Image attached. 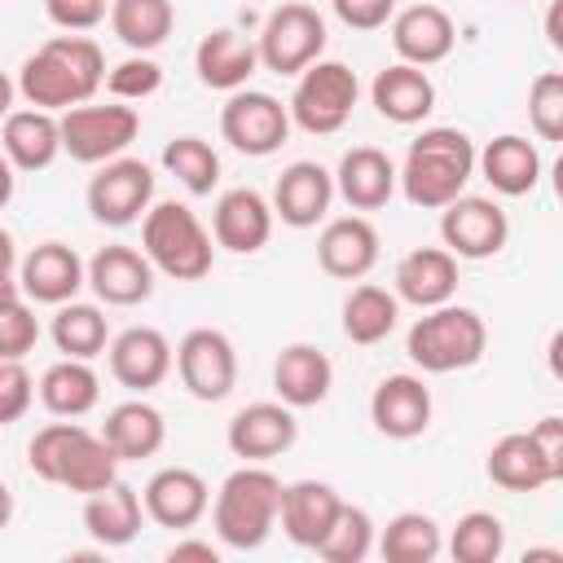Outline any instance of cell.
<instances>
[{
	"label": "cell",
	"instance_id": "cell-1",
	"mask_svg": "<svg viewBox=\"0 0 563 563\" xmlns=\"http://www.w3.org/2000/svg\"><path fill=\"white\" fill-rule=\"evenodd\" d=\"M101 84H106V57L88 35H53L18 70V92L26 97V106L53 114L92 101Z\"/></svg>",
	"mask_w": 563,
	"mask_h": 563
},
{
	"label": "cell",
	"instance_id": "cell-2",
	"mask_svg": "<svg viewBox=\"0 0 563 563\" xmlns=\"http://www.w3.org/2000/svg\"><path fill=\"white\" fill-rule=\"evenodd\" d=\"M26 462L31 471L44 479V484H57V488H70L79 497L88 493H101L106 484L119 479V457L114 449L101 440V431H88L79 427L75 418H62V422H48L31 435L26 444Z\"/></svg>",
	"mask_w": 563,
	"mask_h": 563
},
{
	"label": "cell",
	"instance_id": "cell-3",
	"mask_svg": "<svg viewBox=\"0 0 563 563\" xmlns=\"http://www.w3.org/2000/svg\"><path fill=\"white\" fill-rule=\"evenodd\" d=\"M475 176V145L457 128H422V136L409 141L405 167L396 172V185L405 198L422 211H440L453 202L466 180Z\"/></svg>",
	"mask_w": 563,
	"mask_h": 563
},
{
	"label": "cell",
	"instance_id": "cell-4",
	"mask_svg": "<svg viewBox=\"0 0 563 563\" xmlns=\"http://www.w3.org/2000/svg\"><path fill=\"white\" fill-rule=\"evenodd\" d=\"M277 506H282V479L264 462H246L233 475H224L207 510L216 537L229 550H260L277 528Z\"/></svg>",
	"mask_w": 563,
	"mask_h": 563
},
{
	"label": "cell",
	"instance_id": "cell-5",
	"mask_svg": "<svg viewBox=\"0 0 563 563\" xmlns=\"http://www.w3.org/2000/svg\"><path fill=\"white\" fill-rule=\"evenodd\" d=\"M488 347V325L475 308L462 303H435L422 308V317L409 325L405 352L422 374H453V369H471Z\"/></svg>",
	"mask_w": 563,
	"mask_h": 563
},
{
	"label": "cell",
	"instance_id": "cell-6",
	"mask_svg": "<svg viewBox=\"0 0 563 563\" xmlns=\"http://www.w3.org/2000/svg\"><path fill=\"white\" fill-rule=\"evenodd\" d=\"M141 251L172 282H202L211 273V260H216L211 233L202 229V220L185 202H154V207H145Z\"/></svg>",
	"mask_w": 563,
	"mask_h": 563
},
{
	"label": "cell",
	"instance_id": "cell-7",
	"mask_svg": "<svg viewBox=\"0 0 563 563\" xmlns=\"http://www.w3.org/2000/svg\"><path fill=\"white\" fill-rule=\"evenodd\" d=\"M356 97H361L356 70L343 66V62L317 57L312 66H303L295 75V92H290L286 110H290V123L303 128L308 136H330L352 119Z\"/></svg>",
	"mask_w": 563,
	"mask_h": 563
},
{
	"label": "cell",
	"instance_id": "cell-8",
	"mask_svg": "<svg viewBox=\"0 0 563 563\" xmlns=\"http://www.w3.org/2000/svg\"><path fill=\"white\" fill-rule=\"evenodd\" d=\"M57 128H62V154H70L75 163H110L119 158L136 132H141V114L132 106H70L57 114Z\"/></svg>",
	"mask_w": 563,
	"mask_h": 563
},
{
	"label": "cell",
	"instance_id": "cell-9",
	"mask_svg": "<svg viewBox=\"0 0 563 563\" xmlns=\"http://www.w3.org/2000/svg\"><path fill=\"white\" fill-rule=\"evenodd\" d=\"M325 48V18L312 4H277L260 31V66L273 75H299Z\"/></svg>",
	"mask_w": 563,
	"mask_h": 563
},
{
	"label": "cell",
	"instance_id": "cell-10",
	"mask_svg": "<svg viewBox=\"0 0 563 563\" xmlns=\"http://www.w3.org/2000/svg\"><path fill=\"white\" fill-rule=\"evenodd\" d=\"M220 136L246 158H268L290 136V110L273 92L238 88L220 110Z\"/></svg>",
	"mask_w": 563,
	"mask_h": 563
},
{
	"label": "cell",
	"instance_id": "cell-11",
	"mask_svg": "<svg viewBox=\"0 0 563 563\" xmlns=\"http://www.w3.org/2000/svg\"><path fill=\"white\" fill-rule=\"evenodd\" d=\"M172 365L180 374V387L194 396V400H224L238 383V352H233V339L224 330H211V325H198L189 330L176 347H172Z\"/></svg>",
	"mask_w": 563,
	"mask_h": 563
},
{
	"label": "cell",
	"instance_id": "cell-12",
	"mask_svg": "<svg viewBox=\"0 0 563 563\" xmlns=\"http://www.w3.org/2000/svg\"><path fill=\"white\" fill-rule=\"evenodd\" d=\"M440 238L444 251L457 260H493L510 238V220L493 198L457 194L440 207Z\"/></svg>",
	"mask_w": 563,
	"mask_h": 563
},
{
	"label": "cell",
	"instance_id": "cell-13",
	"mask_svg": "<svg viewBox=\"0 0 563 563\" xmlns=\"http://www.w3.org/2000/svg\"><path fill=\"white\" fill-rule=\"evenodd\" d=\"M150 198H154V172L141 158L119 154V158L101 163V172L88 180V211L97 224H110V229L141 220Z\"/></svg>",
	"mask_w": 563,
	"mask_h": 563
},
{
	"label": "cell",
	"instance_id": "cell-14",
	"mask_svg": "<svg viewBox=\"0 0 563 563\" xmlns=\"http://www.w3.org/2000/svg\"><path fill=\"white\" fill-rule=\"evenodd\" d=\"M224 440H229V453L242 457V462H273L299 440V422H295L290 405L255 400V405H246L229 418Z\"/></svg>",
	"mask_w": 563,
	"mask_h": 563
},
{
	"label": "cell",
	"instance_id": "cell-15",
	"mask_svg": "<svg viewBox=\"0 0 563 563\" xmlns=\"http://www.w3.org/2000/svg\"><path fill=\"white\" fill-rule=\"evenodd\" d=\"M484 471H488V479H493L497 488H506V493H541V488H550V484L563 479V462H554V457L541 449V440H537L532 431H510V435H501V440L488 449Z\"/></svg>",
	"mask_w": 563,
	"mask_h": 563
},
{
	"label": "cell",
	"instance_id": "cell-16",
	"mask_svg": "<svg viewBox=\"0 0 563 563\" xmlns=\"http://www.w3.org/2000/svg\"><path fill=\"white\" fill-rule=\"evenodd\" d=\"M334 202V172H325L312 158H299L290 167H282L277 185H273V220L290 224V229H312L325 220Z\"/></svg>",
	"mask_w": 563,
	"mask_h": 563
},
{
	"label": "cell",
	"instance_id": "cell-17",
	"mask_svg": "<svg viewBox=\"0 0 563 563\" xmlns=\"http://www.w3.org/2000/svg\"><path fill=\"white\" fill-rule=\"evenodd\" d=\"M141 506H145V519H154L158 528H194L211 506V488L189 466H163L145 479Z\"/></svg>",
	"mask_w": 563,
	"mask_h": 563
},
{
	"label": "cell",
	"instance_id": "cell-18",
	"mask_svg": "<svg viewBox=\"0 0 563 563\" xmlns=\"http://www.w3.org/2000/svg\"><path fill=\"white\" fill-rule=\"evenodd\" d=\"M84 277L92 286V295L110 308H132L154 295V264L136 246H101L84 264Z\"/></svg>",
	"mask_w": 563,
	"mask_h": 563
},
{
	"label": "cell",
	"instance_id": "cell-19",
	"mask_svg": "<svg viewBox=\"0 0 563 563\" xmlns=\"http://www.w3.org/2000/svg\"><path fill=\"white\" fill-rule=\"evenodd\" d=\"M369 422L387 440H418L431 427V387L418 374H387L369 396Z\"/></svg>",
	"mask_w": 563,
	"mask_h": 563
},
{
	"label": "cell",
	"instance_id": "cell-20",
	"mask_svg": "<svg viewBox=\"0 0 563 563\" xmlns=\"http://www.w3.org/2000/svg\"><path fill=\"white\" fill-rule=\"evenodd\" d=\"M211 238L216 246L233 255H255L273 238V207L255 189H224L211 211Z\"/></svg>",
	"mask_w": 563,
	"mask_h": 563
},
{
	"label": "cell",
	"instance_id": "cell-21",
	"mask_svg": "<svg viewBox=\"0 0 563 563\" xmlns=\"http://www.w3.org/2000/svg\"><path fill=\"white\" fill-rule=\"evenodd\" d=\"M110 352V374L128 391H150L172 374V343L154 325H128L106 343Z\"/></svg>",
	"mask_w": 563,
	"mask_h": 563
},
{
	"label": "cell",
	"instance_id": "cell-22",
	"mask_svg": "<svg viewBox=\"0 0 563 563\" xmlns=\"http://www.w3.org/2000/svg\"><path fill=\"white\" fill-rule=\"evenodd\" d=\"M84 260L75 255V246L66 242H40L22 264H18V290L22 299H35V303H66L79 295L84 286Z\"/></svg>",
	"mask_w": 563,
	"mask_h": 563
},
{
	"label": "cell",
	"instance_id": "cell-23",
	"mask_svg": "<svg viewBox=\"0 0 563 563\" xmlns=\"http://www.w3.org/2000/svg\"><path fill=\"white\" fill-rule=\"evenodd\" d=\"M457 44V31H453V18L440 9V4H409L400 13H391V48L400 62L409 66H435L453 53Z\"/></svg>",
	"mask_w": 563,
	"mask_h": 563
},
{
	"label": "cell",
	"instance_id": "cell-24",
	"mask_svg": "<svg viewBox=\"0 0 563 563\" xmlns=\"http://www.w3.org/2000/svg\"><path fill=\"white\" fill-rule=\"evenodd\" d=\"M317 264L339 282H361L378 264V233L365 216L325 220L317 238Z\"/></svg>",
	"mask_w": 563,
	"mask_h": 563
},
{
	"label": "cell",
	"instance_id": "cell-25",
	"mask_svg": "<svg viewBox=\"0 0 563 563\" xmlns=\"http://www.w3.org/2000/svg\"><path fill=\"white\" fill-rule=\"evenodd\" d=\"M334 387V365L321 347L312 343H286L273 361V391L290 409H312L330 396Z\"/></svg>",
	"mask_w": 563,
	"mask_h": 563
},
{
	"label": "cell",
	"instance_id": "cell-26",
	"mask_svg": "<svg viewBox=\"0 0 563 563\" xmlns=\"http://www.w3.org/2000/svg\"><path fill=\"white\" fill-rule=\"evenodd\" d=\"M339 506H343V497H339L325 479H295V484H282L277 523H282V532H286L295 545L317 550V541L330 532Z\"/></svg>",
	"mask_w": 563,
	"mask_h": 563
},
{
	"label": "cell",
	"instance_id": "cell-27",
	"mask_svg": "<svg viewBox=\"0 0 563 563\" xmlns=\"http://www.w3.org/2000/svg\"><path fill=\"white\" fill-rule=\"evenodd\" d=\"M369 101H374V110H378L387 123L413 128V123H422V119L435 110V84H431V75H427L422 66L396 62V66H387V70L374 75Z\"/></svg>",
	"mask_w": 563,
	"mask_h": 563
},
{
	"label": "cell",
	"instance_id": "cell-28",
	"mask_svg": "<svg viewBox=\"0 0 563 563\" xmlns=\"http://www.w3.org/2000/svg\"><path fill=\"white\" fill-rule=\"evenodd\" d=\"M0 150L13 172H44L62 154V128L53 110H9L0 119Z\"/></svg>",
	"mask_w": 563,
	"mask_h": 563
},
{
	"label": "cell",
	"instance_id": "cell-29",
	"mask_svg": "<svg viewBox=\"0 0 563 563\" xmlns=\"http://www.w3.org/2000/svg\"><path fill=\"white\" fill-rule=\"evenodd\" d=\"M194 70H198V79H202L207 88H216V92H238V88H246V79L260 70V53H255V44H251L246 35H238V31H229V26H216V31H207V35L198 40V48H194Z\"/></svg>",
	"mask_w": 563,
	"mask_h": 563
},
{
	"label": "cell",
	"instance_id": "cell-30",
	"mask_svg": "<svg viewBox=\"0 0 563 563\" xmlns=\"http://www.w3.org/2000/svg\"><path fill=\"white\" fill-rule=\"evenodd\" d=\"M334 194L352 207V211H378L391 202L396 194V163L374 150V145H356L339 158L334 172Z\"/></svg>",
	"mask_w": 563,
	"mask_h": 563
},
{
	"label": "cell",
	"instance_id": "cell-31",
	"mask_svg": "<svg viewBox=\"0 0 563 563\" xmlns=\"http://www.w3.org/2000/svg\"><path fill=\"white\" fill-rule=\"evenodd\" d=\"M457 290V255L444 246H413L396 264V299L413 308H435L449 303Z\"/></svg>",
	"mask_w": 563,
	"mask_h": 563
},
{
	"label": "cell",
	"instance_id": "cell-32",
	"mask_svg": "<svg viewBox=\"0 0 563 563\" xmlns=\"http://www.w3.org/2000/svg\"><path fill=\"white\" fill-rule=\"evenodd\" d=\"M141 523H145L141 493L132 484H123V479H114L101 493H88L84 497V528H88V537L101 550H119V545L136 541Z\"/></svg>",
	"mask_w": 563,
	"mask_h": 563
},
{
	"label": "cell",
	"instance_id": "cell-33",
	"mask_svg": "<svg viewBox=\"0 0 563 563\" xmlns=\"http://www.w3.org/2000/svg\"><path fill=\"white\" fill-rule=\"evenodd\" d=\"M475 167H479V176H484L497 194H506V198H523V194H532L537 180H541V154H537V145H532L528 136H515V132L493 136V141L475 154Z\"/></svg>",
	"mask_w": 563,
	"mask_h": 563
},
{
	"label": "cell",
	"instance_id": "cell-34",
	"mask_svg": "<svg viewBox=\"0 0 563 563\" xmlns=\"http://www.w3.org/2000/svg\"><path fill=\"white\" fill-rule=\"evenodd\" d=\"M101 440L114 449L119 462H141L154 457L167 440V422L150 400H123L106 413L101 422Z\"/></svg>",
	"mask_w": 563,
	"mask_h": 563
},
{
	"label": "cell",
	"instance_id": "cell-35",
	"mask_svg": "<svg viewBox=\"0 0 563 563\" xmlns=\"http://www.w3.org/2000/svg\"><path fill=\"white\" fill-rule=\"evenodd\" d=\"M40 391V405L53 413V418H84L97 409L101 400V378L92 374L88 361H75V356H62L57 365H48L35 383Z\"/></svg>",
	"mask_w": 563,
	"mask_h": 563
},
{
	"label": "cell",
	"instance_id": "cell-36",
	"mask_svg": "<svg viewBox=\"0 0 563 563\" xmlns=\"http://www.w3.org/2000/svg\"><path fill=\"white\" fill-rule=\"evenodd\" d=\"M400 321V299L374 282H361L352 286V295L343 299V334L361 347H374L383 343Z\"/></svg>",
	"mask_w": 563,
	"mask_h": 563
},
{
	"label": "cell",
	"instance_id": "cell-37",
	"mask_svg": "<svg viewBox=\"0 0 563 563\" xmlns=\"http://www.w3.org/2000/svg\"><path fill=\"white\" fill-rule=\"evenodd\" d=\"M176 9L172 0H110V31L132 53H154L172 35Z\"/></svg>",
	"mask_w": 563,
	"mask_h": 563
},
{
	"label": "cell",
	"instance_id": "cell-38",
	"mask_svg": "<svg viewBox=\"0 0 563 563\" xmlns=\"http://www.w3.org/2000/svg\"><path fill=\"white\" fill-rule=\"evenodd\" d=\"M48 334H53L57 352H62V356H75V361H92V356H101L106 343H110V325H106L101 308H97V303H75V299L57 303Z\"/></svg>",
	"mask_w": 563,
	"mask_h": 563
},
{
	"label": "cell",
	"instance_id": "cell-39",
	"mask_svg": "<svg viewBox=\"0 0 563 563\" xmlns=\"http://www.w3.org/2000/svg\"><path fill=\"white\" fill-rule=\"evenodd\" d=\"M444 550V537H440V523L422 510H400L387 519L383 537H378V554L387 563H431L435 554Z\"/></svg>",
	"mask_w": 563,
	"mask_h": 563
},
{
	"label": "cell",
	"instance_id": "cell-40",
	"mask_svg": "<svg viewBox=\"0 0 563 563\" xmlns=\"http://www.w3.org/2000/svg\"><path fill=\"white\" fill-rule=\"evenodd\" d=\"M163 167H167L194 198H202V194H211V189L220 185V154H216L202 136H172V141L163 145Z\"/></svg>",
	"mask_w": 563,
	"mask_h": 563
},
{
	"label": "cell",
	"instance_id": "cell-41",
	"mask_svg": "<svg viewBox=\"0 0 563 563\" xmlns=\"http://www.w3.org/2000/svg\"><path fill=\"white\" fill-rule=\"evenodd\" d=\"M506 550V523L493 510H466L449 532V554L457 563H497Z\"/></svg>",
	"mask_w": 563,
	"mask_h": 563
},
{
	"label": "cell",
	"instance_id": "cell-42",
	"mask_svg": "<svg viewBox=\"0 0 563 563\" xmlns=\"http://www.w3.org/2000/svg\"><path fill=\"white\" fill-rule=\"evenodd\" d=\"M374 550V519L361 510V506H339L330 532L317 541V554L325 563H361L365 554Z\"/></svg>",
	"mask_w": 563,
	"mask_h": 563
},
{
	"label": "cell",
	"instance_id": "cell-43",
	"mask_svg": "<svg viewBox=\"0 0 563 563\" xmlns=\"http://www.w3.org/2000/svg\"><path fill=\"white\" fill-rule=\"evenodd\" d=\"M528 123L541 141H563V75L541 70L528 84Z\"/></svg>",
	"mask_w": 563,
	"mask_h": 563
},
{
	"label": "cell",
	"instance_id": "cell-44",
	"mask_svg": "<svg viewBox=\"0 0 563 563\" xmlns=\"http://www.w3.org/2000/svg\"><path fill=\"white\" fill-rule=\"evenodd\" d=\"M106 88L114 101H145L163 88V66L150 57V53H132L128 62H119L110 75H106Z\"/></svg>",
	"mask_w": 563,
	"mask_h": 563
},
{
	"label": "cell",
	"instance_id": "cell-45",
	"mask_svg": "<svg viewBox=\"0 0 563 563\" xmlns=\"http://www.w3.org/2000/svg\"><path fill=\"white\" fill-rule=\"evenodd\" d=\"M40 343V321L26 308V299H13L0 308V361H22Z\"/></svg>",
	"mask_w": 563,
	"mask_h": 563
},
{
	"label": "cell",
	"instance_id": "cell-46",
	"mask_svg": "<svg viewBox=\"0 0 563 563\" xmlns=\"http://www.w3.org/2000/svg\"><path fill=\"white\" fill-rule=\"evenodd\" d=\"M35 400V378L22 361H0V427L18 422Z\"/></svg>",
	"mask_w": 563,
	"mask_h": 563
},
{
	"label": "cell",
	"instance_id": "cell-47",
	"mask_svg": "<svg viewBox=\"0 0 563 563\" xmlns=\"http://www.w3.org/2000/svg\"><path fill=\"white\" fill-rule=\"evenodd\" d=\"M44 13L66 35H84V31L101 26L110 9H106V0H44Z\"/></svg>",
	"mask_w": 563,
	"mask_h": 563
},
{
	"label": "cell",
	"instance_id": "cell-48",
	"mask_svg": "<svg viewBox=\"0 0 563 563\" xmlns=\"http://www.w3.org/2000/svg\"><path fill=\"white\" fill-rule=\"evenodd\" d=\"M330 4H334V18L352 31H378L396 13V0H330Z\"/></svg>",
	"mask_w": 563,
	"mask_h": 563
},
{
	"label": "cell",
	"instance_id": "cell-49",
	"mask_svg": "<svg viewBox=\"0 0 563 563\" xmlns=\"http://www.w3.org/2000/svg\"><path fill=\"white\" fill-rule=\"evenodd\" d=\"M532 435L541 440V449H545L554 462H563V418H559V413H545V418L532 427Z\"/></svg>",
	"mask_w": 563,
	"mask_h": 563
},
{
	"label": "cell",
	"instance_id": "cell-50",
	"mask_svg": "<svg viewBox=\"0 0 563 563\" xmlns=\"http://www.w3.org/2000/svg\"><path fill=\"white\" fill-rule=\"evenodd\" d=\"M185 559H198V563H220V550L211 541H176L167 550V563H185Z\"/></svg>",
	"mask_w": 563,
	"mask_h": 563
},
{
	"label": "cell",
	"instance_id": "cell-51",
	"mask_svg": "<svg viewBox=\"0 0 563 563\" xmlns=\"http://www.w3.org/2000/svg\"><path fill=\"white\" fill-rule=\"evenodd\" d=\"M9 198H13V163H9L4 150H0V211L9 207Z\"/></svg>",
	"mask_w": 563,
	"mask_h": 563
},
{
	"label": "cell",
	"instance_id": "cell-52",
	"mask_svg": "<svg viewBox=\"0 0 563 563\" xmlns=\"http://www.w3.org/2000/svg\"><path fill=\"white\" fill-rule=\"evenodd\" d=\"M13 299H22L18 277H13V268H0V308H4V303H13Z\"/></svg>",
	"mask_w": 563,
	"mask_h": 563
},
{
	"label": "cell",
	"instance_id": "cell-53",
	"mask_svg": "<svg viewBox=\"0 0 563 563\" xmlns=\"http://www.w3.org/2000/svg\"><path fill=\"white\" fill-rule=\"evenodd\" d=\"M13 97H18V84H13V79L0 70V119L13 110Z\"/></svg>",
	"mask_w": 563,
	"mask_h": 563
},
{
	"label": "cell",
	"instance_id": "cell-54",
	"mask_svg": "<svg viewBox=\"0 0 563 563\" xmlns=\"http://www.w3.org/2000/svg\"><path fill=\"white\" fill-rule=\"evenodd\" d=\"M18 264V251H13V233L0 229V268H13Z\"/></svg>",
	"mask_w": 563,
	"mask_h": 563
},
{
	"label": "cell",
	"instance_id": "cell-55",
	"mask_svg": "<svg viewBox=\"0 0 563 563\" xmlns=\"http://www.w3.org/2000/svg\"><path fill=\"white\" fill-rule=\"evenodd\" d=\"M9 519H13V493H9V484L0 479V528H9Z\"/></svg>",
	"mask_w": 563,
	"mask_h": 563
},
{
	"label": "cell",
	"instance_id": "cell-56",
	"mask_svg": "<svg viewBox=\"0 0 563 563\" xmlns=\"http://www.w3.org/2000/svg\"><path fill=\"white\" fill-rule=\"evenodd\" d=\"M545 31H550V44L559 48V44H563V35H559V9H550V22H545Z\"/></svg>",
	"mask_w": 563,
	"mask_h": 563
}]
</instances>
